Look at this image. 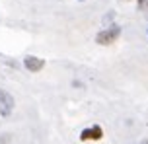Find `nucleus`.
<instances>
[{
	"label": "nucleus",
	"mask_w": 148,
	"mask_h": 144,
	"mask_svg": "<svg viewBox=\"0 0 148 144\" xmlns=\"http://www.w3.org/2000/svg\"><path fill=\"white\" fill-rule=\"evenodd\" d=\"M119 35H121V27L119 25H111V27H107V29L97 33L96 43L97 45H111V43H115L119 39Z\"/></svg>",
	"instance_id": "nucleus-1"
},
{
	"label": "nucleus",
	"mask_w": 148,
	"mask_h": 144,
	"mask_svg": "<svg viewBox=\"0 0 148 144\" xmlns=\"http://www.w3.org/2000/svg\"><path fill=\"white\" fill-rule=\"evenodd\" d=\"M12 109H14V98H12V93H8L6 90H0V115L8 117V115H12Z\"/></svg>",
	"instance_id": "nucleus-2"
},
{
	"label": "nucleus",
	"mask_w": 148,
	"mask_h": 144,
	"mask_svg": "<svg viewBox=\"0 0 148 144\" xmlns=\"http://www.w3.org/2000/svg\"><path fill=\"white\" fill-rule=\"evenodd\" d=\"M103 138V129L99 125H94V127H88L80 132V140L82 142H88V140H101Z\"/></svg>",
	"instance_id": "nucleus-3"
},
{
	"label": "nucleus",
	"mask_w": 148,
	"mask_h": 144,
	"mask_svg": "<svg viewBox=\"0 0 148 144\" xmlns=\"http://www.w3.org/2000/svg\"><path fill=\"white\" fill-rule=\"evenodd\" d=\"M23 66L29 70V72H39V70L45 68V61L39 59V57H33V55H27L23 59Z\"/></svg>",
	"instance_id": "nucleus-4"
},
{
	"label": "nucleus",
	"mask_w": 148,
	"mask_h": 144,
	"mask_svg": "<svg viewBox=\"0 0 148 144\" xmlns=\"http://www.w3.org/2000/svg\"><path fill=\"white\" fill-rule=\"evenodd\" d=\"M146 4V0H138V6H144Z\"/></svg>",
	"instance_id": "nucleus-5"
},
{
	"label": "nucleus",
	"mask_w": 148,
	"mask_h": 144,
	"mask_svg": "<svg viewBox=\"0 0 148 144\" xmlns=\"http://www.w3.org/2000/svg\"><path fill=\"white\" fill-rule=\"evenodd\" d=\"M140 144H148V138H146V140H142V142Z\"/></svg>",
	"instance_id": "nucleus-6"
},
{
	"label": "nucleus",
	"mask_w": 148,
	"mask_h": 144,
	"mask_svg": "<svg viewBox=\"0 0 148 144\" xmlns=\"http://www.w3.org/2000/svg\"><path fill=\"white\" fill-rule=\"evenodd\" d=\"M80 2H82V0H80Z\"/></svg>",
	"instance_id": "nucleus-7"
}]
</instances>
